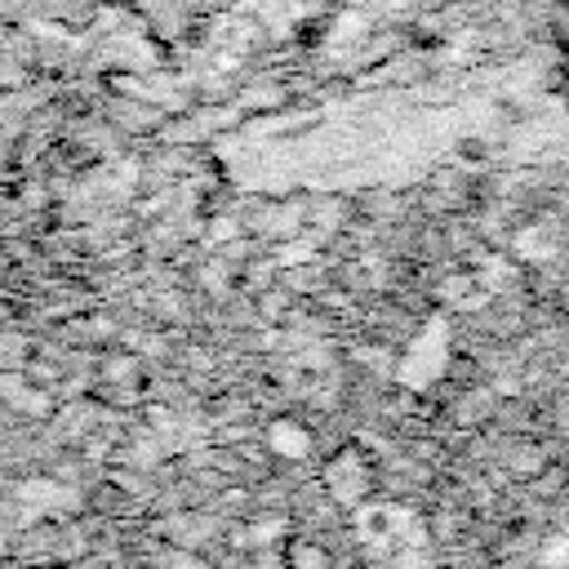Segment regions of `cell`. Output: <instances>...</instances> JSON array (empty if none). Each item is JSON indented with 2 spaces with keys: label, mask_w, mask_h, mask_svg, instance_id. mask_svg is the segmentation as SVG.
<instances>
[{
  "label": "cell",
  "mask_w": 569,
  "mask_h": 569,
  "mask_svg": "<svg viewBox=\"0 0 569 569\" xmlns=\"http://www.w3.org/2000/svg\"><path fill=\"white\" fill-rule=\"evenodd\" d=\"M387 569H431L427 547H400V551H391V565Z\"/></svg>",
  "instance_id": "obj_7"
},
{
  "label": "cell",
  "mask_w": 569,
  "mask_h": 569,
  "mask_svg": "<svg viewBox=\"0 0 569 569\" xmlns=\"http://www.w3.org/2000/svg\"><path fill=\"white\" fill-rule=\"evenodd\" d=\"M284 533V520L280 516H267V520H249V529H244V538L253 542V547H267V542H276Z\"/></svg>",
  "instance_id": "obj_6"
},
{
  "label": "cell",
  "mask_w": 569,
  "mask_h": 569,
  "mask_svg": "<svg viewBox=\"0 0 569 569\" xmlns=\"http://www.w3.org/2000/svg\"><path fill=\"white\" fill-rule=\"evenodd\" d=\"M325 493L338 502V507H360L365 493H369V462L356 445L338 449L329 462H325Z\"/></svg>",
  "instance_id": "obj_1"
},
{
  "label": "cell",
  "mask_w": 569,
  "mask_h": 569,
  "mask_svg": "<svg viewBox=\"0 0 569 569\" xmlns=\"http://www.w3.org/2000/svg\"><path fill=\"white\" fill-rule=\"evenodd\" d=\"M538 569H569V533H556L538 551Z\"/></svg>",
  "instance_id": "obj_5"
},
{
  "label": "cell",
  "mask_w": 569,
  "mask_h": 569,
  "mask_svg": "<svg viewBox=\"0 0 569 569\" xmlns=\"http://www.w3.org/2000/svg\"><path fill=\"white\" fill-rule=\"evenodd\" d=\"M262 445H267V453H271V458L298 462V458H307V453H311L316 436H311V427H307L302 418L284 413V418H271V422H267V431H262Z\"/></svg>",
  "instance_id": "obj_3"
},
{
  "label": "cell",
  "mask_w": 569,
  "mask_h": 569,
  "mask_svg": "<svg viewBox=\"0 0 569 569\" xmlns=\"http://www.w3.org/2000/svg\"><path fill=\"white\" fill-rule=\"evenodd\" d=\"M445 356H449V342H445V329L440 325H431V329H422L413 342H409V356H405V365H400V373H405V382H431V378H440V369H445Z\"/></svg>",
  "instance_id": "obj_2"
},
{
  "label": "cell",
  "mask_w": 569,
  "mask_h": 569,
  "mask_svg": "<svg viewBox=\"0 0 569 569\" xmlns=\"http://www.w3.org/2000/svg\"><path fill=\"white\" fill-rule=\"evenodd\" d=\"M284 569H329V556H325V547L298 538L284 547Z\"/></svg>",
  "instance_id": "obj_4"
},
{
  "label": "cell",
  "mask_w": 569,
  "mask_h": 569,
  "mask_svg": "<svg viewBox=\"0 0 569 569\" xmlns=\"http://www.w3.org/2000/svg\"><path fill=\"white\" fill-rule=\"evenodd\" d=\"M360 569H387V565H360Z\"/></svg>",
  "instance_id": "obj_8"
}]
</instances>
